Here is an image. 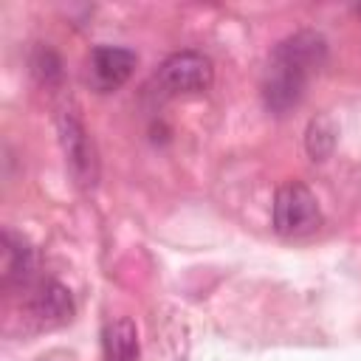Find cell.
Listing matches in <instances>:
<instances>
[{
    "instance_id": "1",
    "label": "cell",
    "mask_w": 361,
    "mask_h": 361,
    "mask_svg": "<svg viewBox=\"0 0 361 361\" xmlns=\"http://www.w3.org/2000/svg\"><path fill=\"white\" fill-rule=\"evenodd\" d=\"M324 62H327V39L319 31L302 28L279 39L262 73L265 107L276 116L293 110L302 102L310 79L324 68Z\"/></svg>"
},
{
    "instance_id": "2",
    "label": "cell",
    "mask_w": 361,
    "mask_h": 361,
    "mask_svg": "<svg viewBox=\"0 0 361 361\" xmlns=\"http://www.w3.org/2000/svg\"><path fill=\"white\" fill-rule=\"evenodd\" d=\"M214 82V68L212 59L200 51H178L169 54L158 71L149 76L147 90L158 102L175 99V96H189V93H203Z\"/></svg>"
},
{
    "instance_id": "3",
    "label": "cell",
    "mask_w": 361,
    "mask_h": 361,
    "mask_svg": "<svg viewBox=\"0 0 361 361\" xmlns=\"http://www.w3.org/2000/svg\"><path fill=\"white\" fill-rule=\"evenodd\" d=\"M274 231L282 237L313 234L322 223V209L316 195L302 180H285L274 195Z\"/></svg>"
},
{
    "instance_id": "4",
    "label": "cell",
    "mask_w": 361,
    "mask_h": 361,
    "mask_svg": "<svg viewBox=\"0 0 361 361\" xmlns=\"http://www.w3.org/2000/svg\"><path fill=\"white\" fill-rule=\"evenodd\" d=\"M59 144L65 152V164L71 169V178L82 189H93L99 180V155L90 133L79 121L73 110L59 113Z\"/></svg>"
},
{
    "instance_id": "5",
    "label": "cell",
    "mask_w": 361,
    "mask_h": 361,
    "mask_svg": "<svg viewBox=\"0 0 361 361\" xmlns=\"http://www.w3.org/2000/svg\"><path fill=\"white\" fill-rule=\"evenodd\" d=\"M135 62V51L124 45H96L87 56L85 79L96 93H113L133 76Z\"/></svg>"
},
{
    "instance_id": "6",
    "label": "cell",
    "mask_w": 361,
    "mask_h": 361,
    "mask_svg": "<svg viewBox=\"0 0 361 361\" xmlns=\"http://www.w3.org/2000/svg\"><path fill=\"white\" fill-rule=\"evenodd\" d=\"M28 313L31 319H37L39 324L45 327H56V324H65L71 316H73V299H71V290L54 279H45L39 282L37 288H31V296H28Z\"/></svg>"
},
{
    "instance_id": "7",
    "label": "cell",
    "mask_w": 361,
    "mask_h": 361,
    "mask_svg": "<svg viewBox=\"0 0 361 361\" xmlns=\"http://www.w3.org/2000/svg\"><path fill=\"white\" fill-rule=\"evenodd\" d=\"M34 248L28 240L11 228L3 231V288H28L34 276Z\"/></svg>"
},
{
    "instance_id": "8",
    "label": "cell",
    "mask_w": 361,
    "mask_h": 361,
    "mask_svg": "<svg viewBox=\"0 0 361 361\" xmlns=\"http://www.w3.org/2000/svg\"><path fill=\"white\" fill-rule=\"evenodd\" d=\"M141 344H138V330L130 319H116L107 322L102 333V361H138Z\"/></svg>"
},
{
    "instance_id": "9",
    "label": "cell",
    "mask_w": 361,
    "mask_h": 361,
    "mask_svg": "<svg viewBox=\"0 0 361 361\" xmlns=\"http://www.w3.org/2000/svg\"><path fill=\"white\" fill-rule=\"evenodd\" d=\"M305 147H307V155L313 161H324L333 152V147H336V124L330 121V116H316L307 124Z\"/></svg>"
},
{
    "instance_id": "10",
    "label": "cell",
    "mask_w": 361,
    "mask_h": 361,
    "mask_svg": "<svg viewBox=\"0 0 361 361\" xmlns=\"http://www.w3.org/2000/svg\"><path fill=\"white\" fill-rule=\"evenodd\" d=\"M31 71L37 73V79L42 85H54L59 76H62V68H59V59L51 48H37L34 59H31Z\"/></svg>"
}]
</instances>
